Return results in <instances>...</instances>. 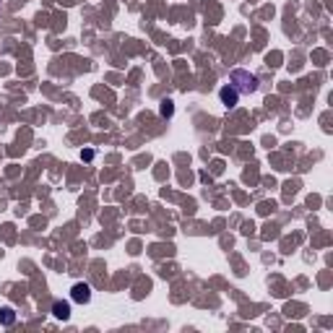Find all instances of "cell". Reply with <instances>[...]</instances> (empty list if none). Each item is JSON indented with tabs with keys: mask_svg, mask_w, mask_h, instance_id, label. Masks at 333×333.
<instances>
[{
	"mask_svg": "<svg viewBox=\"0 0 333 333\" xmlns=\"http://www.w3.org/2000/svg\"><path fill=\"white\" fill-rule=\"evenodd\" d=\"M232 86H234L237 91H242V94H250V91L258 89V78L250 76L247 71H234V73H232Z\"/></svg>",
	"mask_w": 333,
	"mask_h": 333,
	"instance_id": "cell-1",
	"label": "cell"
},
{
	"mask_svg": "<svg viewBox=\"0 0 333 333\" xmlns=\"http://www.w3.org/2000/svg\"><path fill=\"white\" fill-rule=\"evenodd\" d=\"M71 300L78 302V305H86L91 300V286L89 284H76L71 289Z\"/></svg>",
	"mask_w": 333,
	"mask_h": 333,
	"instance_id": "cell-2",
	"label": "cell"
},
{
	"mask_svg": "<svg viewBox=\"0 0 333 333\" xmlns=\"http://www.w3.org/2000/svg\"><path fill=\"white\" fill-rule=\"evenodd\" d=\"M219 97H222V102H224L226 107H234V105H237V97H239V91H237L232 84H229V86H224V89L219 91Z\"/></svg>",
	"mask_w": 333,
	"mask_h": 333,
	"instance_id": "cell-3",
	"label": "cell"
},
{
	"mask_svg": "<svg viewBox=\"0 0 333 333\" xmlns=\"http://www.w3.org/2000/svg\"><path fill=\"white\" fill-rule=\"evenodd\" d=\"M52 315L57 320H68V318H71V305H68V302H55L52 305Z\"/></svg>",
	"mask_w": 333,
	"mask_h": 333,
	"instance_id": "cell-4",
	"label": "cell"
},
{
	"mask_svg": "<svg viewBox=\"0 0 333 333\" xmlns=\"http://www.w3.org/2000/svg\"><path fill=\"white\" fill-rule=\"evenodd\" d=\"M13 323H16L13 307H0V326H13Z\"/></svg>",
	"mask_w": 333,
	"mask_h": 333,
	"instance_id": "cell-5",
	"label": "cell"
},
{
	"mask_svg": "<svg viewBox=\"0 0 333 333\" xmlns=\"http://www.w3.org/2000/svg\"><path fill=\"white\" fill-rule=\"evenodd\" d=\"M162 114H164V117L172 114V102H164V105H162Z\"/></svg>",
	"mask_w": 333,
	"mask_h": 333,
	"instance_id": "cell-6",
	"label": "cell"
}]
</instances>
